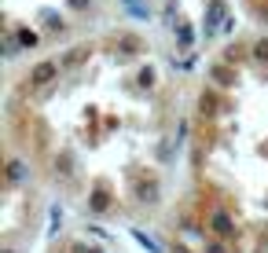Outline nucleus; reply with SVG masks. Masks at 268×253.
Instances as JSON below:
<instances>
[{
	"instance_id": "nucleus-1",
	"label": "nucleus",
	"mask_w": 268,
	"mask_h": 253,
	"mask_svg": "<svg viewBox=\"0 0 268 253\" xmlns=\"http://www.w3.org/2000/svg\"><path fill=\"white\" fill-rule=\"evenodd\" d=\"M51 77H55V63H37L34 74H30V81H34V84H48Z\"/></svg>"
},
{
	"instance_id": "nucleus-2",
	"label": "nucleus",
	"mask_w": 268,
	"mask_h": 253,
	"mask_svg": "<svg viewBox=\"0 0 268 253\" xmlns=\"http://www.w3.org/2000/svg\"><path fill=\"white\" fill-rule=\"evenodd\" d=\"M114 48H129V55H136L143 44L136 41V37H129V33H121V37H114Z\"/></svg>"
},
{
	"instance_id": "nucleus-3",
	"label": "nucleus",
	"mask_w": 268,
	"mask_h": 253,
	"mask_svg": "<svg viewBox=\"0 0 268 253\" xmlns=\"http://www.w3.org/2000/svg\"><path fill=\"white\" fill-rule=\"evenodd\" d=\"M213 228H217V235H232V224H228V217H224V213H217V220H213Z\"/></svg>"
},
{
	"instance_id": "nucleus-4",
	"label": "nucleus",
	"mask_w": 268,
	"mask_h": 253,
	"mask_svg": "<svg viewBox=\"0 0 268 253\" xmlns=\"http://www.w3.org/2000/svg\"><path fill=\"white\" fill-rule=\"evenodd\" d=\"M92 209H107V187H96V195H92Z\"/></svg>"
},
{
	"instance_id": "nucleus-5",
	"label": "nucleus",
	"mask_w": 268,
	"mask_h": 253,
	"mask_svg": "<svg viewBox=\"0 0 268 253\" xmlns=\"http://www.w3.org/2000/svg\"><path fill=\"white\" fill-rule=\"evenodd\" d=\"M88 51H92V48H84V44H77V48L70 51V59H67V63H81V59L88 55Z\"/></svg>"
},
{
	"instance_id": "nucleus-6",
	"label": "nucleus",
	"mask_w": 268,
	"mask_h": 253,
	"mask_svg": "<svg viewBox=\"0 0 268 253\" xmlns=\"http://www.w3.org/2000/svg\"><path fill=\"white\" fill-rule=\"evenodd\" d=\"M253 55H257V59H265V63H268V41H261L257 48H253Z\"/></svg>"
},
{
	"instance_id": "nucleus-7",
	"label": "nucleus",
	"mask_w": 268,
	"mask_h": 253,
	"mask_svg": "<svg viewBox=\"0 0 268 253\" xmlns=\"http://www.w3.org/2000/svg\"><path fill=\"white\" fill-rule=\"evenodd\" d=\"M70 4H74V8H84V4H88V0H70Z\"/></svg>"
}]
</instances>
